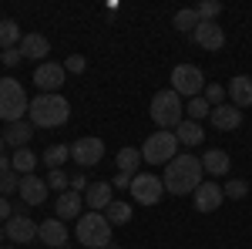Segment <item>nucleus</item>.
Wrapping results in <instances>:
<instances>
[{
    "mask_svg": "<svg viewBox=\"0 0 252 249\" xmlns=\"http://www.w3.org/2000/svg\"><path fill=\"white\" fill-rule=\"evenodd\" d=\"M71 158L78 162L81 169H91V165H97L104 158V142L94 138V135H84V138H78L71 145Z\"/></svg>",
    "mask_w": 252,
    "mask_h": 249,
    "instance_id": "obj_9",
    "label": "nucleus"
},
{
    "mask_svg": "<svg viewBox=\"0 0 252 249\" xmlns=\"http://www.w3.org/2000/svg\"><path fill=\"white\" fill-rule=\"evenodd\" d=\"M175 138H178V145H185V148H195V145H202V138H205V132H202V125L198 121H182L178 128H175Z\"/></svg>",
    "mask_w": 252,
    "mask_h": 249,
    "instance_id": "obj_22",
    "label": "nucleus"
},
{
    "mask_svg": "<svg viewBox=\"0 0 252 249\" xmlns=\"http://www.w3.org/2000/svg\"><path fill=\"white\" fill-rule=\"evenodd\" d=\"M195 14H198V20H215L222 14V3H219V0H205V3L195 7Z\"/></svg>",
    "mask_w": 252,
    "mask_h": 249,
    "instance_id": "obj_32",
    "label": "nucleus"
},
{
    "mask_svg": "<svg viewBox=\"0 0 252 249\" xmlns=\"http://www.w3.org/2000/svg\"><path fill=\"white\" fill-rule=\"evenodd\" d=\"M131 195H135V202H141V206H155V202H161V195H165V182L158 175L138 172L131 178Z\"/></svg>",
    "mask_w": 252,
    "mask_h": 249,
    "instance_id": "obj_8",
    "label": "nucleus"
},
{
    "mask_svg": "<svg viewBox=\"0 0 252 249\" xmlns=\"http://www.w3.org/2000/svg\"><path fill=\"white\" fill-rule=\"evenodd\" d=\"M84 68H88V61H84V54H71V58L64 61V71H67V74H81Z\"/></svg>",
    "mask_w": 252,
    "mask_h": 249,
    "instance_id": "obj_36",
    "label": "nucleus"
},
{
    "mask_svg": "<svg viewBox=\"0 0 252 249\" xmlns=\"http://www.w3.org/2000/svg\"><path fill=\"white\" fill-rule=\"evenodd\" d=\"M64 64H54V61H44L34 68V84H37L44 95H58L61 88H64Z\"/></svg>",
    "mask_w": 252,
    "mask_h": 249,
    "instance_id": "obj_10",
    "label": "nucleus"
},
{
    "mask_svg": "<svg viewBox=\"0 0 252 249\" xmlns=\"http://www.w3.org/2000/svg\"><path fill=\"white\" fill-rule=\"evenodd\" d=\"M47 178H37V175H20V199H24V206H40V202H47Z\"/></svg>",
    "mask_w": 252,
    "mask_h": 249,
    "instance_id": "obj_13",
    "label": "nucleus"
},
{
    "mask_svg": "<svg viewBox=\"0 0 252 249\" xmlns=\"http://www.w3.org/2000/svg\"><path fill=\"white\" fill-rule=\"evenodd\" d=\"M138 165H141V148H121L118 152V172L138 175Z\"/></svg>",
    "mask_w": 252,
    "mask_h": 249,
    "instance_id": "obj_27",
    "label": "nucleus"
},
{
    "mask_svg": "<svg viewBox=\"0 0 252 249\" xmlns=\"http://www.w3.org/2000/svg\"><path fill=\"white\" fill-rule=\"evenodd\" d=\"M10 165H14L17 175H34V169H37V155L31 152V148H17V152L10 155Z\"/></svg>",
    "mask_w": 252,
    "mask_h": 249,
    "instance_id": "obj_24",
    "label": "nucleus"
},
{
    "mask_svg": "<svg viewBox=\"0 0 252 249\" xmlns=\"http://www.w3.org/2000/svg\"><path fill=\"white\" fill-rule=\"evenodd\" d=\"M229 101H232L239 111L252 105V77L249 74H235L229 81Z\"/></svg>",
    "mask_w": 252,
    "mask_h": 249,
    "instance_id": "obj_18",
    "label": "nucleus"
},
{
    "mask_svg": "<svg viewBox=\"0 0 252 249\" xmlns=\"http://www.w3.org/2000/svg\"><path fill=\"white\" fill-rule=\"evenodd\" d=\"M229 165H232V158L222 152V148H209V152L202 155V169H205L209 175H225Z\"/></svg>",
    "mask_w": 252,
    "mask_h": 249,
    "instance_id": "obj_23",
    "label": "nucleus"
},
{
    "mask_svg": "<svg viewBox=\"0 0 252 249\" xmlns=\"http://www.w3.org/2000/svg\"><path fill=\"white\" fill-rule=\"evenodd\" d=\"M175 155H178V138L172 132L148 135L141 145V162H152V165H168Z\"/></svg>",
    "mask_w": 252,
    "mask_h": 249,
    "instance_id": "obj_6",
    "label": "nucleus"
},
{
    "mask_svg": "<svg viewBox=\"0 0 252 249\" xmlns=\"http://www.w3.org/2000/svg\"><path fill=\"white\" fill-rule=\"evenodd\" d=\"M222 192H225V199H246V195H249V185H246L242 178H229Z\"/></svg>",
    "mask_w": 252,
    "mask_h": 249,
    "instance_id": "obj_34",
    "label": "nucleus"
},
{
    "mask_svg": "<svg viewBox=\"0 0 252 249\" xmlns=\"http://www.w3.org/2000/svg\"><path fill=\"white\" fill-rule=\"evenodd\" d=\"M10 169H14V165H10V158H7V155H0V175L10 172Z\"/></svg>",
    "mask_w": 252,
    "mask_h": 249,
    "instance_id": "obj_41",
    "label": "nucleus"
},
{
    "mask_svg": "<svg viewBox=\"0 0 252 249\" xmlns=\"http://www.w3.org/2000/svg\"><path fill=\"white\" fill-rule=\"evenodd\" d=\"M81 189L88 192V178H84L81 172H74V175H71V192H81Z\"/></svg>",
    "mask_w": 252,
    "mask_h": 249,
    "instance_id": "obj_39",
    "label": "nucleus"
},
{
    "mask_svg": "<svg viewBox=\"0 0 252 249\" xmlns=\"http://www.w3.org/2000/svg\"><path fill=\"white\" fill-rule=\"evenodd\" d=\"M67 185H71V175L64 172V169H51V175H47V189H58L61 195H64Z\"/></svg>",
    "mask_w": 252,
    "mask_h": 249,
    "instance_id": "obj_30",
    "label": "nucleus"
},
{
    "mask_svg": "<svg viewBox=\"0 0 252 249\" xmlns=\"http://www.w3.org/2000/svg\"><path fill=\"white\" fill-rule=\"evenodd\" d=\"M108 249H115V246H108Z\"/></svg>",
    "mask_w": 252,
    "mask_h": 249,
    "instance_id": "obj_45",
    "label": "nucleus"
},
{
    "mask_svg": "<svg viewBox=\"0 0 252 249\" xmlns=\"http://www.w3.org/2000/svg\"><path fill=\"white\" fill-rule=\"evenodd\" d=\"M104 219L111 222V226H125V222H131V206L128 202H111L108 209H104Z\"/></svg>",
    "mask_w": 252,
    "mask_h": 249,
    "instance_id": "obj_28",
    "label": "nucleus"
},
{
    "mask_svg": "<svg viewBox=\"0 0 252 249\" xmlns=\"http://www.w3.org/2000/svg\"><path fill=\"white\" fill-rule=\"evenodd\" d=\"M71 118V105L61 95H37L27 108V121L34 128H58Z\"/></svg>",
    "mask_w": 252,
    "mask_h": 249,
    "instance_id": "obj_2",
    "label": "nucleus"
},
{
    "mask_svg": "<svg viewBox=\"0 0 252 249\" xmlns=\"http://www.w3.org/2000/svg\"><path fill=\"white\" fill-rule=\"evenodd\" d=\"M3 236L10 243H31V239H37V222L31 215H10L3 222Z\"/></svg>",
    "mask_w": 252,
    "mask_h": 249,
    "instance_id": "obj_12",
    "label": "nucleus"
},
{
    "mask_svg": "<svg viewBox=\"0 0 252 249\" xmlns=\"http://www.w3.org/2000/svg\"><path fill=\"white\" fill-rule=\"evenodd\" d=\"M84 202H88V209H91V212H104L111 202H115V195H111V182H91L88 192H84Z\"/></svg>",
    "mask_w": 252,
    "mask_h": 249,
    "instance_id": "obj_16",
    "label": "nucleus"
},
{
    "mask_svg": "<svg viewBox=\"0 0 252 249\" xmlns=\"http://www.w3.org/2000/svg\"><path fill=\"white\" fill-rule=\"evenodd\" d=\"M10 215H14V209H10V202H7V199L0 195V222H7Z\"/></svg>",
    "mask_w": 252,
    "mask_h": 249,
    "instance_id": "obj_40",
    "label": "nucleus"
},
{
    "mask_svg": "<svg viewBox=\"0 0 252 249\" xmlns=\"http://www.w3.org/2000/svg\"><path fill=\"white\" fill-rule=\"evenodd\" d=\"M67 158H71V145H51V148L44 152V162H47L51 169H61Z\"/></svg>",
    "mask_w": 252,
    "mask_h": 249,
    "instance_id": "obj_29",
    "label": "nucleus"
},
{
    "mask_svg": "<svg viewBox=\"0 0 252 249\" xmlns=\"http://www.w3.org/2000/svg\"><path fill=\"white\" fill-rule=\"evenodd\" d=\"M202 98H205V101H209L212 108H219V105H225V88H222V84H209Z\"/></svg>",
    "mask_w": 252,
    "mask_h": 249,
    "instance_id": "obj_35",
    "label": "nucleus"
},
{
    "mask_svg": "<svg viewBox=\"0 0 252 249\" xmlns=\"http://www.w3.org/2000/svg\"><path fill=\"white\" fill-rule=\"evenodd\" d=\"M0 249H14V246H0Z\"/></svg>",
    "mask_w": 252,
    "mask_h": 249,
    "instance_id": "obj_44",
    "label": "nucleus"
},
{
    "mask_svg": "<svg viewBox=\"0 0 252 249\" xmlns=\"http://www.w3.org/2000/svg\"><path fill=\"white\" fill-rule=\"evenodd\" d=\"M14 192H20V175L10 169V172L0 175V195L7 199V195H14Z\"/></svg>",
    "mask_w": 252,
    "mask_h": 249,
    "instance_id": "obj_31",
    "label": "nucleus"
},
{
    "mask_svg": "<svg viewBox=\"0 0 252 249\" xmlns=\"http://www.w3.org/2000/svg\"><path fill=\"white\" fill-rule=\"evenodd\" d=\"M27 108H31V101H27V95H24L20 81H14V77H0V118H3L7 125L24 121Z\"/></svg>",
    "mask_w": 252,
    "mask_h": 249,
    "instance_id": "obj_4",
    "label": "nucleus"
},
{
    "mask_svg": "<svg viewBox=\"0 0 252 249\" xmlns=\"http://www.w3.org/2000/svg\"><path fill=\"white\" fill-rule=\"evenodd\" d=\"M175 27H178V31H195V27H198V14H195V10H178V14H175Z\"/></svg>",
    "mask_w": 252,
    "mask_h": 249,
    "instance_id": "obj_33",
    "label": "nucleus"
},
{
    "mask_svg": "<svg viewBox=\"0 0 252 249\" xmlns=\"http://www.w3.org/2000/svg\"><path fill=\"white\" fill-rule=\"evenodd\" d=\"M78 243L88 249H108L111 246V222L101 212H88L78 219Z\"/></svg>",
    "mask_w": 252,
    "mask_h": 249,
    "instance_id": "obj_5",
    "label": "nucleus"
},
{
    "mask_svg": "<svg viewBox=\"0 0 252 249\" xmlns=\"http://www.w3.org/2000/svg\"><path fill=\"white\" fill-rule=\"evenodd\" d=\"M20 40H24V34H20L17 24L14 20H0V47L14 51V47H20Z\"/></svg>",
    "mask_w": 252,
    "mask_h": 249,
    "instance_id": "obj_25",
    "label": "nucleus"
},
{
    "mask_svg": "<svg viewBox=\"0 0 252 249\" xmlns=\"http://www.w3.org/2000/svg\"><path fill=\"white\" fill-rule=\"evenodd\" d=\"M212 125L219 128V132H232V128H239L242 125V111L235 108V105H219V108H212Z\"/></svg>",
    "mask_w": 252,
    "mask_h": 249,
    "instance_id": "obj_20",
    "label": "nucleus"
},
{
    "mask_svg": "<svg viewBox=\"0 0 252 249\" xmlns=\"http://www.w3.org/2000/svg\"><path fill=\"white\" fill-rule=\"evenodd\" d=\"M3 239H7V236H3V226H0V246H3Z\"/></svg>",
    "mask_w": 252,
    "mask_h": 249,
    "instance_id": "obj_43",
    "label": "nucleus"
},
{
    "mask_svg": "<svg viewBox=\"0 0 252 249\" xmlns=\"http://www.w3.org/2000/svg\"><path fill=\"white\" fill-rule=\"evenodd\" d=\"M172 91L178 98H198L205 91V74L198 64H178L172 71Z\"/></svg>",
    "mask_w": 252,
    "mask_h": 249,
    "instance_id": "obj_7",
    "label": "nucleus"
},
{
    "mask_svg": "<svg viewBox=\"0 0 252 249\" xmlns=\"http://www.w3.org/2000/svg\"><path fill=\"white\" fill-rule=\"evenodd\" d=\"M152 121H155L161 132H175L182 121H185V101L175 95L172 88H165V91H158L152 98Z\"/></svg>",
    "mask_w": 252,
    "mask_h": 249,
    "instance_id": "obj_3",
    "label": "nucleus"
},
{
    "mask_svg": "<svg viewBox=\"0 0 252 249\" xmlns=\"http://www.w3.org/2000/svg\"><path fill=\"white\" fill-rule=\"evenodd\" d=\"M131 178H135V175L118 172V175H115V182H111V189H131Z\"/></svg>",
    "mask_w": 252,
    "mask_h": 249,
    "instance_id": "obj_38",
    "label": "nucleus"
},
{
    "mask_svg": "<svg viewBox=\"0 0 252 249\" xmlns=\"http://www.w3.org/2000/svg\"><path fill=\"white\" fill-rule=\"evenodd\" d=\"M81 206H84V195L67 189V192L58 199V215H61V222H67V219H81Z\"/></svg>",
    "mask_w": 252,
    "mask_h": 249,
    "instance_id": "obj_21",
    "label": "nucleus"
},
{
    "mask_svg": "<svg viewBox=\"0 0 252 249\" xmlns=\"http://www.w3.org/2000/svg\"><path fill=\"white\" fill-rule=\"evenodd\" d=\"M3 148H7V142H3V135H0V155H3Z\"/></svg>",
    "mask_w": 252,
    "mask_h": 249,
    "instance_id": "obj_42",
    "label": "nucleus"
},
{
    "mask_svg": "<svg viewBox=\"0 0 252 249\" xmlns=\"http://www.w3.org/2000/svg\"><path fill=\"white\" fill-rule=\"evenodd\" d=\"M0 61H3L7 68H17L20 61H24V54H20L17 47H14V51H3V54H0Z\"/></svg>",
    "mask_w": 252,
    "mask_h": 249,
    "instance_id": "obj_37",
    "label": "nucleus"
},
{
    "mask_svg": "<svg viewBox=\"0 0 252 249\" xmlns=\"http://www.w3.org/2000/svg\"><path fill=\"white\" fill-rule=\"evenodd\" d=\"M192 37H195V44L205 47V51H222V47H225V31H222L215 20H198Z\"/></svg>",
    "mask_w": 252,
    "mask_h": 249,
    "instance_id": "obj_11",
    "label": "nucleus"
},
{
    "mask_svg": "<svg viewBox=\"0 0 252 249\" xmlns=\"http://www.w3.org/2000/svg\"><path fill=\"white\" fill-rule=\"evenodd\" d=\"M37 239L51 249H64L67 246V226H64L61 219H44L37 226Z\"/></svg>",
    "mask_w": 252,
    "mask_h": 249,
    "instance_id": "obj_14",
    "label": "nucleus"
},
{
    "mask_svg": "<svg viewBox=\"0 0 252 249\" xmlns=\"http://www.w3.org/2000/svg\"><path fill=\"white\" fill-rule=\"evenodd\" d=\"M0 135H3V142H7V145L17 152V148H27V142H31V135H34V125L24 118V121H14V125H7V128H3Z\"/></svg>",
    "mask_w": 252,
    "mask_h": 249,
    "instance_id": "obj_19",
    "label": "nucleus"
},
{
    "mask_svg": "<svg viewBox=\"0 0 252 249\" xmlns=\"http://www.w3.org/2000/svg\"><path fill=\"white\" fill-rule=\"evenodd\" d=\"M202 175H205V169H202V158H195V155H175L172 162L165 165V192H172V195H189V192H195L198 185H202Z\"/></svg>",
    "mask_w": 252,
    "mask_h": 249,
    "instance_id": "obj_1",
    "label": "nucleus"
},
{
    "mask_svg": "<svg viewBox=\"0 0 252 249\" xmlns=\"http://www.w3.org/2000/svg\"><path fill=\"white\" fill-rule=\"evenodd\" d=\"M24 58H31V61H40L44 64V58L51 54V40L44 37V34H24V40H20V47H17Z\"/></svg>",
    "mask_w": 252,
    "mask_h": 249,
    "instance_id": "obj_17",
    "label": "nucleus"
},
{
    "mask_svg": "<svg viewBox=\"0 0 252 249\" xmlns=\"http://www.w3.org/2000/svg\"><path fill=\"white\" fill-rule=\"evenodd\" d=\"M192 195H195V209L198 212H215L219 206H222V199H225L222 185H215V182H202Z\"/></svg>",
    "mask_w": 252,
    "mask_h": 249,
    "instance_id": "obj_15",
    "label": "nucleus"
},
{
    "mask_svg": "<svg viewBox=\"0 0 252 249\" xmlns=\"http://www.w3.org/2000/svg\"><path fill=\"white\" fill-rule=\"evenodd\" d=\"M209 115H212V105L202 95L185 101V118H189V121H198V125H202V118H209Z\"/></svg>",
    "mask_w": 252,
    "mask_h": 249,
    "instance_id": "obj_26",
    "label": "nucleus"
}]
</instances>
